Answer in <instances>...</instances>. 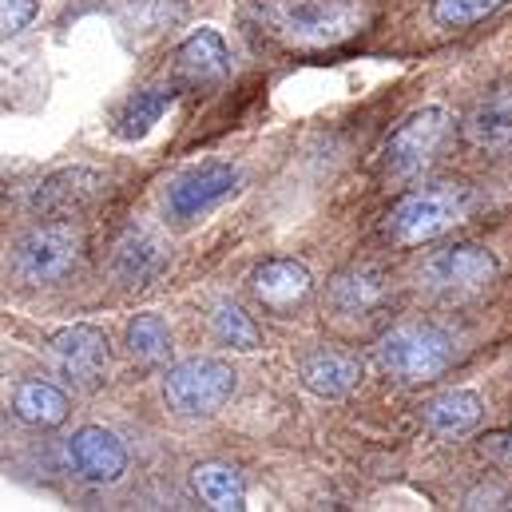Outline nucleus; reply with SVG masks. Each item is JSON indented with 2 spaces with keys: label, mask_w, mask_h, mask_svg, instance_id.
I'll return each instance as SVG.
<instances>
[{
  "label": "nucleus",
  "mask_w": 512,
  "mask_h": 512,
  "mask_svg": "<svg viewBox=\"0 0 512 512\" xmlns=\"http://www.w3.org/2000/svg\"><path fill=\"white\" fill-rule=\"evenodd\" d=\"M239 374L219 358H187L163 374V401L179 417H211L235 397Z\"/></svg>",
  "instance_id": "5"
},
{
  "label": "nucleus",
  "mask_w": 512,
  "mask_h": 512,
  "mask_svg": "<svg viewBox=\"0 0 512 512\" xmlns=\"http://www.w3.org/2000/svg\"><path fill=\"white\" fill-rule=\"evenodd\" d=\"M501 274V262L493 251L477 247V243H457L445 247L437 255H429L425 262V286L445 294V298H469L481 294L485 286H493Z\"/></svg>",
  "instance_id": "8"
},
{
  "label": "nucleus",
  "mask_w": 512,
  "mask_h": 512,
  "mask_svg": "<svg viewBox=\"0 0 512 512\" xmlns=\"http://www.w3.org/2000/svg\"><path fill=\"white\" fill-rule=\"evenodd\" d=\"M258 28L286 48H334L370 20L366 0H255Z\"/></svg>",
  "instance_id": "1"
},
{
  "label": "nucleus",
  "mask_w": 512,
  "mask_h": 512,
  "mask_svg": "<svg viewBox=\"0 0 512 512\" xmlns=\"http://www.w3.org/2000/svg\"><path fill=\"white\" fill-rule=\"evenodd\" d=\"M239 191V171L231 163H207L199 171H187L171 191H167V215L179 223H191L231 199Z\"/></svg>",
  "instance_id": "9"
},
{
  "label": "nucleus",
  "mask_w": 512,
  "mask_h": 512,
  "mask_svg": "<svg viewBox=\"0 0 512 512\" xmlns=\"http://www.w3.org/2000/svg\"><path fill=\"white\" fill-rule=\"evenodd\" d=\"M80 258H84V235L68 219H56V223H44V227L28 231L16 243L12 270L28 286H56L68 274H76Z\"/></svg>",
  "instance_id": "4"
},
{
  "label": "nucleus",
  "mask_w": 512,
  "mask_h": 512,
  "mask_svg": "<svg viewBox=\"0 0 512 512\" xmlns=\"http://www.w3.org/2000/svg\"><path fill=\"white\" fill-rule=\"evenodd\" d=\"M310 290H314V278L294 258H266L262 266L251 270V294L274 314H286V310L302 306L310 298Z\"/></svg>",
  "instance_id": "13"
},
{
  "label": "nucleus",
  "mask_w": 512,
  "mask_h": 512,
  "mask_svg": "<svg viewBox=\"0 0 512 512\" xmlns=\"http://www.w3.org/2000/svg\"><path fill=\"white\" fill-rule=\"evenodd\" d=\"M104 175L88 171V167H64L56 175H48L44 183H36L32 191V211H40L44 219H76L80 211H88L100 195H104Z\"/></svg>",
  "instance_id": "10"
},
{
  "label": "nucleus",
  "mask_w": 512,
  "mask_h": 512,
  "mask_svg": "<svg viewBox=\"0 0 512 512\" xmlns=\"http://www.w3.org/2000/svg\"><path fill=\"white\" fill-rule=\"evenodd\" d=\"M48 358H52V370L72 385V389H100L108 382V370H112V354H108V338L96 330V326H64L52 334L48 342Z\"/></svg>",
  "instance_id": "7"
},
{
  "label": "nucleus",
  "mask_w": 512,
  "mask_h": 512,
  "mask_svg": "<svg viewBox=\"0 0 512 512\" xmlns=\"http://www.w3.org/2000/svg\"><path fill=\"white\" fill-rule=\"evenodd\" d=\"M481 457H489L493 465H512V429H497L481 437Z\"/></svg>",
  "instance_id": "26"
},
{
  "label": "nucleus",
  "mask_w": 512,
  "mask_h": 512,
  "mask_svg": "<svg viewBox=\"0 0 512 512\" xmlns=\"http://www.w3.org/2000/svg\"><path fill=\"white\" fill-rule=\"evenodd\" d=\"M36 12H40L36 0H0V24H4V36L24 32V28L36 20Z\"/></svg>",
  "instance_id": "25"
},
{
  "label": "nucleus",
  "mask_w": 512,
  "mask_h": 512,
  "mask_svg": "<svg viewBox=\"0 0 512 512\" xmlns=\"http://www.w3.org/2000/svg\"><path fill=\"white\" fill-rule=\"evenodd\" d=\"M175 96H179V84L135 92L128 100V108L120 112V120H116V135H120V139H143L147 131L163 120V112L175 104Z\"/></svg>",
  "instance_id": "21"
},
{
  "label": "nucleus",
  "mask_w": 512,
  "mask_h": 512,
  "mask_svg": "<svg viewBox=\"0 0 512 512\" xmlns=\"http://www.w3.org/2000/svg\"><path fill=\"white\" fill-rule=\"evenodd\" d=\"M378 362L389 378L405 385L437 382L457 362V346L441 326L405 322V326H393L378 342Z\"/></svg>",
  "instance_id": "2"
},
{
  "label": "nucleus",
  "mask_w": 512,
  "mask_h": 512,
  "mask_svg": "<svg viewBox=\"0 0 512 512\" xmlns=\"http://www.w3.org/2000/svg\"><path fill=\"white\" fill-rule=\"evenodd\" d=\"M231 76V52L215 28L191 32L175 52V84L179 88H211Z\"/></svg>",
  "instance_id": "12"
},
{
  "label": "nucleus",
  "mask_w": 512,
  "mask_h": 512,
  "mask_svg": "<svg viewBox=\"0 0 512 512\" xmlns=\"http://www.w3.org/2000/svg\"><path fill=\"white\" fill-rule=\"evenodd\" d=\"M191 485L195 493L207 501V509L239 512L247 509V481L239 477V469L223 465V461H203L191 469Z\"/></svg>",
  "instance_id": "19"
},
{
  "label": "nucleus",
  "mask_w": 512,
  "mask_h": 512,
  "mask_svg": "<svg viewBox=\"0 0 512 512\" xmlns=\"http://www.w3.org/2000/svg\"><path fill=\"white\" fill-rule=\"evenodd\" d=\"M211 326H215V338H219L223 346H231V350L251 354V350H258V346H262V330L255 326V318H251L243 306H235V302L215 306Z\"/></svg>",
  "instance_id": "23"
},
{
  "label": "nucleus",
  "mask_w": 512,
  "mask_h": 512,
  "mask_svg": "<svg viewBox=\"0 0 512 512\" xmlns=\"http://www.w3.org/2000/svg\"><path fill=\"white\" fill-rule=\"evenodd\" d=\"M485 417V401L473 389H445L433 401H425V429L441 441H457L473 433Z\"/></svg>",
  "instance_id": "15"
},
{
  "label": "nucleus",
  "mask_w": 512,
  "mask_h": 512,
  "mask_svg": "<svg viewBox=\"0 0 512 512\" xmlns=\"http://www.w3.org/2000/svg\"><path fill=\"white\" fill-rule=\"evenodd\" d=\"M505 0H433V20L441 28H469L485 16H493Z\"/></svg>",
  "instance_id": "24"
},
{
  "label": "nucleus",
  "mask_w": 512,
  "mask_h": 512,
  "mask_svg": "<svg viewBox=\"0 0 512 512\" xmlns=\"http://www.w3.org/2000/svg\"><path fill=\"white\" fill-rule=\"evenodd\" d=\"M167 266V247L151 235V231H128L120 243H116V274L128 282V286H147L163 274Z\"/></svg>",
  "instance_id": "18"
},
{
  "label": "nucleus",
  "mask_w": 512,
  "mask_h": 512,
  "mask_svg": "<svg viewBox=\"0 0 512 512\" xmlns=\"http://www.w3.org/2000/svg\"><path fill=\"white\" fill-rule=\"evenodd\" d=\"M469 215V195L461 187H425L405 199H397L385 215V235L397 247H421L441 235H449Z\"/></svg>",
  "instance_id": "3"
},
{
  "label": "nucleus",
  "mask_w": 512,
  "mask_h": 512,
  "mask_svg": "<svg viewBox=\"0 0 512 512\" xmlns=\"http://www.w3.org/2000/svg\"><path fill=\"white\" fill-rule=\"evenodd\" d=\"M453 124L457 120L445 108H421V112L405 116L382 147L385 171L389 175H421L425 167H433L453 139Z\"/></svg>",
  "instance_id": "6"
},
{
  "label": "nucleus",
  "mask_w": 512,
  "mask_h": 512,
  "mask_svg": "<svg viewBox=\"0 0 512 512\" xmlns=\"http://www.w3.org/2000/svg\"><path fill=\"white\" fill-rule=\"evenodd\" d=\"M12 409L32 429H56L68 417V397L52 382H20L12 393Z\"/></svg>",
  "instance_id": "20"
},
{
  "label": "nucleus",
  "mask_w": 512,
  "mask_h": 512,
  "mask_svg": "<svg viewBox=\"0 0 512 512\" xmlns=\"http://www.w3.org/2000/svg\"><path fill=\"white\" fill-rule=\"evenodd\" d=\"M128 354L139 366H163L171 358V330L159 314H139L128 326Z\"/></svg>",
  "instance_id": "22"
},
{
  "label": "nucleus",
  "mask_w": 512,
  "mask_h": 512,
  "mask_svg": "<svg viewBox=\"0 0 512 512\" xmlns=\"http://www.w3.org/2000/svg\"><path fill=\"white\" fill-rule=\"evenodd\" d=\"M389 298V278L378 266H350L330 282V306L342 318H370Z\"/></svg>",
  "instance_id": "14"
},
{
  "label": "nucleus",
  "mask_w": 512,
  "mask_h": 512,
  "mask_svg": "<svg viewBox=\"0 0 512 512\" xmlns=\"http://www.w3.org/2000/svg\"><path fill=\"white\" fill-rule=\"evenodd\" d=\"M302 385L318 397H346L350 389L362 385V362L346 350H314L302 358Z\"/></svg>",
  "instance_id": "16"
},
{
  "label": "nucleus",
  "mask_w": 512,
  "mask_h": 512,
  "mask_svg": "<svg viewBox=\"0 0 512 512\" xmlns=\"http://www.w3.org/2000/svg\"><path fill=\"white\" fill-rule=\"evenodd\" d=\"M68 461L88 485H116L128 473L124 441L104 425H84L68 441Z\"/></svg>",
  "instance_id": "11"
},
{
  "label": "nucleus",
  "mask_w": 512,
  "mask_h": 512,
  "mask_svg": "<svg viewBox=\"0 0 512 512\" xmlns=\"http://www.w3.org/2000/svg\"><path fill=\"white\" fill-rule=\"evenodd\" d=\"M465 135L485 151H509L512 147V88H493L481 96L465 120Z\"/></svg>",
  "instance_id": "17"
}]
</instances>
